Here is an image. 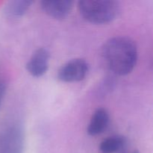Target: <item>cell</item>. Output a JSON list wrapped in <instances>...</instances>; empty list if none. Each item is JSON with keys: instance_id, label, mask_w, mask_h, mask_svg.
Here are the masks:
<instances>
[{"instance_id": "obj_1", "label": "cell", "mask_w": 153, "mask_h": 153, "mask_svg": "<svg viewBox=\"0 0 153 153\" xmlns=\"http://www.w3.org/2000/svg\"><path fill=\"white\" fill-rule=\"evenodd\" d=\"M102 55L111 71L117 76L129 74L137 61V48L127 37H114L105 43Z\"/></svg>"}, {"instance_id": "obj_2", "label": "cell", "mask_w": 153, "mask_h": 153, "mask_svg": "<svg viewBox=\"0 0 153 153\" xmlns=\"http://www.w3.org/2000/svg\"><path fill=\"white\" fill-rule=\"evenodd\" d=\"M78 7L85 20L98 25L112 22L120 12V3L114 0H81Z\"/></svg>"}, {"instance_id": "obj_3", "label": "cell", "mask_w": 153, "mask_h": 153, "mask_svg": "<svg viewBox=\"0 0 153 153\" xmlns=\"http://www.w3.org/2000/svg\"><path fill=\"white\" fill-rule=\"evenodd\" d=\"M25 137V130L20 123L10 125L0 137V153H23Z\"/></svg>"}, {"instance_id": "obj_4", "label": "cell", "mask_w": 153, "mask_h": 153, "mask_svg": "<svg viewBox=\"0 0 153 153\" xmlns=\"http://www.w3.org/2000/svg\"><path fill=\"white\" fill-rule=\"evenodd\" d=\"M89 70L88 62L82 58L72 59L64 64L58 72V79L63 82H77L83 80Z\"/></svg>"}, {"instance_id": "obj_5", "label": "cell", "mask_w": 153, "mask_h": 153, "mask_svg": "<svg viewBox=\"0 0 153 153\" xmlns=\"http://www.w3.org/2000/svg\"><path fill=\"white\" fill-rule=\"evenodd\" d=\"M50 52L46 48H39L34 52L26 64V70L33 77L40 78L49 69Z\"/></svg>"}, {"instance_id": "obj_6", "label": "cell", "mask_w": 153, "mask_h": 153, "mask_svg": "<svg viewBox=\"0 0 153 153\" xmlns=\"http://www.w3.org/2000/svg\"><path fill=\"white\" fill-rule=\"evenodd\" d=\"M74 2L70 0L62 1H42L40 7L45 13L56 19H64L68 16Z\"/></svg>"}, {"instance_id": "obj_7", "label": "cell", "mask_w": 153, "mask_h": 153, "mask_svg": "<svg viewBox=\"0 0 153 153\" xmlns=\"http://www.w3.org/2000/svg\"><path fill=\"white\" fill-rule=\"evenodd\" d=\"M109 114L107 110L102 108L97 109L93 114L88 125V134L91 136H97L104 132L109 124Z\"/></svg>"}, {"instance_id": "obj_8", "label": "cell", "mask_w": 153, "mask_h": 153, "mask_svg": "<svg viewBox=\"0 0 153 153\" xmlns=\"http://www.w3.org/2000/svg\"><path fill=\"white\" fill-rule=\"evenodd\" d=\"M34 1L30 0H14L7 2L4 7V13L7 17L19 18L27 13Z\"/></svg>"}, {"instance_id": "obj_9", "label": "cell", "mask_w": 153, "mask_h": 153, "mask_svg": "<svg viewBox=\"0 0 153 153\" xmlns=\"http://www.w3.org/2000/svg\"><path fill=\"white\" fill-rule=\"evenodd\" d=\"M126 144V139L123 136L114 135L105 139L100 145L101 153H117L122 150Z\"/></svg>"}, {"instance_id": "obj_10", "label": "cell", "mask_w": 153, "mask_h": 153, "mask_svg": "<svg viewBox=\"0 0 153 153\" xmlns=\"http://www.w3.org/2000/svg\"><path fill=\"white\" fill-rule=\"evenodd\" d=\"M6 92V84L4 82H0V108L2 103L3 99Z\"/></svg>"}, {"instance_id": "obj_11", "label": "cell", "mask_w": 153, "mask_h": 153, "mask_svg": "<svg viewBox=\"0 0 153 153\" xmlns=\"http://www.w3.org/2000/svg\"><path fill=\"white\" fill-rule=\"evenodd\" d=\"M134 153H138V152H134Z\"/></svg>"}]
</instances>
